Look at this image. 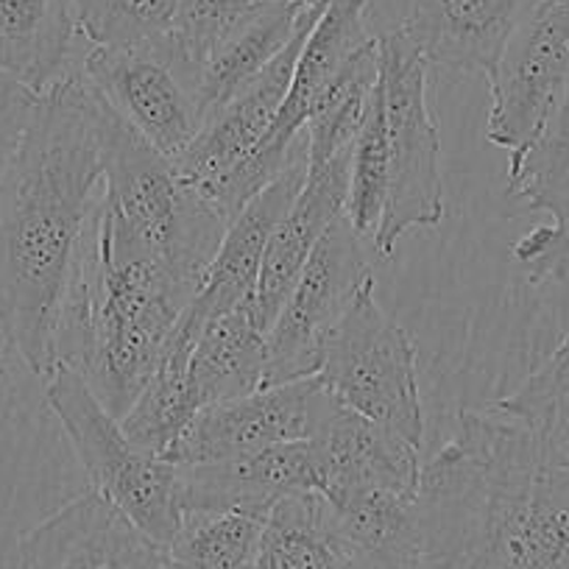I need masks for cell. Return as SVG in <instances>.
Segmentation results:
<instances>
[{"label": "cell", "mask_w": 569, "mask_h": 569, "mask_svg": "<svg viewBox=\"0 0 569 569\" xmlns=\"http://www.w3.org/2000/svg\"><path fill=\"white\" fill-rule=\"evenodd\" d=\"M377 79H380V46L375 37L355 57H349V62L338 70L310 112L305 123L308 162L330 160V157L352 151L355 137L369 112Z\"/></svg>", "instance_id": "26"}, {"label": "cell", "mask_w": 569, "mask_h": 569, "mask_svg": "<svg viewBox=\"0 0 569 569\" xmlns=\"http://www.w3.org/2000/svg\"><path fill=\"white\" fill-rule=\"evenodd\" d=\"M103 129L107 173L98 193L103 221L120 238L157 257L199 293L227 232V221L179 177L171 160H166L109 107Z\"/></svg>", "instance_id": "4"}, {"label": "cell", "mask_w": 569, "mask_h": 569, "mask_svg": "<svg viewBox=\"0 0 569 569\" xmlns=\"http://www.w3.org/2000/svg\"><path fill=\"white\" fill-rule=\"evenodd\" d=\"M305 177H308V140H305L302 131L297 151H293L291 162L284 166V171L273 182H268L227 223L216 260H212L196 299L184 310L179 330L193 332L216 316L238 308H251L268 240H271L273 229L282 221L284 212L291 210V204L297 201Z\"/></svg>", "instance_id": "15"}, {"label": "cell", "mask_w": 569, "mask_h": 569, "mask_svg": "<svg viewBox=\"0 0 569 569\" xmlns=\"http://www.w3.org/2000/svg\"><path fill=\"white\" fill-rule=\"evenodd\" d=\"M37 101L40 96L34 90L0 70V177L7 173L9 162L18 154Z\"/></svg>", "instance_id": "32"}, {"label": "cell", "mask_w": 569, "mask_h": 569, "mask_svg": "<svg viewBox=\"0 0 569 569\" xmlns=\"http://www.w3.org/2000/svg\"><path fill=\"white\" fill-rule=\"evenodd\" d=\"M73 14L92 48H168L177 0H73Z\"/></svg>", "instance_id": "29"}, {"label": "cell", "mask_w": 569, "mask_h": 569, "mask_svg": "<svg viewBox=\"0 0 569 569\" xmlns=\"http://www.w3.org/2000/svg\"><path fill=\"white\" fill-rule=\"evenodd\" d=\"M371 279L363 238L341 212L316 243L268 330L266 386L319 375L327 341Z\"/></svg>", "instance_id": "9"}, {"label": "cell", "mask_w": 569, "mask_h": 569, "mask_svg": "<svg viewBox=\"0 0 569 569\" xmlns=\"http://www.w3.org/2000/svg\"><path fill=\"white\" fill-rule=\"evenodd\" d=\"M486 137L519 166L550 126L569 81V0H539L486 76Z\"/></svg>", "instance_id": "10"}, {"label": "cell", "mask_w": 569, "mask_h": 569, "mask_svg": "<svg viewBox=\"0 0 569 569\" xmlns=\"http://www.w3.org/2000/svg\"><path fill=\"white\" fill-rule=\"evenodd\" d=\"M266 519L238 511H188L173 536L168 569H254Z\"/></svg>", "instance_id": "27"}, {"label": "cell", "mask_w": 569, "mask_h": 569, "mask_svg": "<svg viewBox=\"0 0 569 569\" xmlns=\"http://www.w3.org/2000/svg\"><path fill=\"white\" fill-rule=\"evenodd\" d=\"M327 3L330 0H319V3L305 9L297 34L282 48V53L262 73H257L238 96L229 98L223 107L207 114L199 134L190 142V149L177 162L179 177L196 193L207 199L266 140L279 109H282L284 98H288V90H291L299 51H302L310 29L321 18Z\"/></svg>", "instance_id": "13"}, {"label": "cell", "mask_w": 569, "mask_h": 569, "mask_svg": "<svg viewBox=\"0 0 569 569\" xmlns=\"http://www.w3.org/2000/svg\"><path fill=\"white\" fill-rule=\"evenodd\" d=\"M182 508L188 511H238L266 519L277 502L319 491L310 441H293L254 456L179 467Z\"/></svg>", "instance_id": "19"}, {"label": "cell", "mask_w": 569, "mask_h": 569, "mask_svg": "<svg viewBox=\"0 0 569 569\" xmlns=\"http://www.w3.org/2000/svg\"><path fill=\"white\" fill-rule=\"evenodd\" d=\"M332 393L319 377L266 386L196 413L168 461L177 467L254 456L293 441H310L325 419Z\"/></svg>", "instance_id": "12"}, {"label": "cell", "mask_w": 569, "mask_h": 569, "mask_svg": "<svg viewBox=\"0 0 569 569\" xmlns=\"http://www.w3.org/2000/svg\"><path fill=\"white\" fill-rule=\"evenodd\" d=\"M319 475V495L330 502L369 491L419 495V447L391 427L377 425L332 397L319 430L310 439Z\"/></svg>", "instance_id": "16"}, {"label": "cell", "mask_w": 569, "mask_h": 569, "mask_svg": "<svg viewBox=\"0 0 569 569\" xmlns=\"http://www.w3.org/2000/svg\"><path fill=\"white\" fill-rule=\"evenodd\" d=\"M107 107L177 166L199 134L201 109L188 76L168 48H92L81 64Z\"/></svg>", "instance_id": "11"}, {"label": "cell", "mask_w": 569, "mask_h": 569, "mask_svg": "<svg viewBox=\"0 0 569 569\" xmlns=\"http://www.w3.org/2000/svg\"><path fill=\"white\" fill-rule=\"evenodd\" d=\"M377 46L388 129V199L371 246L388 257L408 232L445 221V179L439 126L427 103L430 64L399 29L377 34Z\"/></svg>", "instance_id": "6"}, {"label": "cell", "mask_w": 569, "mask_h": 569, "mask_svg": "<svg viewBox=\"0 0 569 569\" xmlns=\"http://www.w3.org/2000/svg\"><path fill=\"white\" fill-rule=\"evenodd\" d=\"M419 569H569V461L522 421L463 410L421 469Z\"/></svg>", "instance_id": "2"}, {"label": "cell", "mask_w": 569, "mask_h": 569, "mask_svg": "<svg viewBox=\"0 0 569 569\" xmlns=\"http://www.w3.org/2000/svg\"><path fill=\"white\" fill-rule=\"evenodd\" d=\"M539 0H405L402 31L430 68L489 76Z\"/></svg>", "instance_id": "18"}, {"label": "cell", "mask_w": 569, "mask_h": 569, "mask_svg": "<svg viewBox=\"0 0 569 569\" xmlns=\"http://www.w3.org/2000/svg\"><path fill=\"white\" fill-rule=\"evenodd\" d=\"M316 377L338 402L391 427L421 450L425 408L416 375V343L377 302L375 279L358 293L330 336Z\"/></svg>", "instance_id": "7"}, {"label": "cell", "mask_w": 569, "mask_h": 569, "mask_svg": "<svg viewBox=\"0 0 569 569\" xmlns=\"http://www.w3.org/2000/svg\"><path fill=\"white\" fill-rule=\"evenodd\" d=\"M508 196L528 210L545 212L539 223L513 243L511 254L530 284L569 279V81L561 103L541 140L513 171H508Z\"/></svg>", "instance_id": "17"}, {"label": "cell", "mask_w": 569, "mask_h": 569, "mask_svg": "<svg viewBox=\"0 0 569 569\" xmlns=\"http://www.w3.org/2000/svg\"><path fill=\"white\" fill-rule=\"evenodd\" d=\"M73 0H0V70L37 96L68 76Z\"/></svg>", "instance_id": "22"}, {"label": "cell", "mask_w": 569, "mask_h": 569, "mask_svg": "<svg viewBox=\"0 0 569 569\" xmlns=\"http://www.w3.org/2000/svg\"><path fill=\"white\" fill-rule=\"evenodd\" d=\"M371 0H330L321 18L310 29L297 68H293L291 90L273 120L266 140L251 151L246 162H240L210 196L212 207L221 212L223 221H232L268 182L284 171L291 162L297 142L302 137L305 123L316 109L319 98L336 79L338 70L349 62V57L360 51L366 42L375 40L369 31Z\"/></svg>", "instance_id": "8"}, {"label": "cell", "mask_w": 569, "mask_h": 569, "mask_svg": "<svg viewBox=\"0 0 569 569\" xmlns=\"http://www.w3.org/2000/svg\"><path fill=\"white\" fill-rule=\"evenodd\" d=\"M254 569H375L332 525L330 502L297 495L277 502L266 517Z\"/></svg>", "instance_id": "23"}, {"label": "cell", "mask_w": 569, "mask_h": 569, "mask_svg": "<svg viewBox=\"0 0 569 569\" xmlns=\"http://www.w3.org/2000/svg\"><path fill=\"white\" fill-rule=\"evenodd\" d=\"M388 199V129H386V103H382V87L377 79L375 96H371L369 112L352 146V162H349V193H347V218L355 232L363 240L375 243L380 229L382 212Z\"/></svg>", "instance_id": "30"}, {"label": "cell", "mask_w": 569, "mask_h": 569, "mask_svg": "<svg viewBox=\"0 0 569 569\" xmlns=\"http://www.w3.org/2000/svg\"><path fill=\"white\" fill-rule=\"evenodd\" d=\"M20 569H168V552L90 489L23 536Z\"/></svg>", "instance_id": "14"}, {"label": "cell", "mask_w": 569, "mask_h": 569, "mask_svg": "<svg viewBox=\"0 0 569 569\" xmlns=\"http://www.w3.org/2000/svg\"><path fill=\"white\" fill-rule=\"evenodd\" d=\"M9 352H12V341H9L7 327H3V321H0V382H3V377H7Z\"/></svg>", "instance_id": "33"}, {"label": "cell", "mask_w": 569, "mask_h": 569, "mask_svg": "<svg viewBox=\"0 0 569 569\" xmlns=\"http://www.w3.org/2000/svg\"><path fill=\"white\" fill-rule=\"evenodd\" d=\"M46 399L68 433L92 491L112 502L140 530L168 547L182 528V480L177 463L142 452L126 436L118 416L96 397L70 366H53Z\"/></svg>", "instance_id": "5"}, {"label": "cell", "mask_w": 569, "mask_h": 569, "mask_svg": "<svg viewBox=\"0 0 569 569\" xmlns=\"http://www.w3.org/2000/svg\"><path fill=\"white\" fill-rule=\"evenodd\" d=\"M193 297L171 268L112 232L96 199L59 313L57 366L79 371L123 419L177 341Z\"/></svg>", "instance_id": "3"}, {"label": "cell", "mask_w": 569, "mask_h": 569, "mask_svg": "<svg viewBox=\"0 0 569 569\" xmlns=\"http://www.w3.org/2000/svg\"><path fill=\"white\" fill-rule=\"evenodd\" d=\"M107 103L79 73L37 101L0 177V321L14 352L46 380L87 218L107 173Z\"/></svg>", "instance_id": "1"}, {"label": "cell", "mask_w": 569, "mask_h": 569, "mask_svg": "<svg viewBox=\"0 0 569 569\" xmlns=\"http://www.w3.org/2000/svg\"><path fill=\"white\" fill-rule=\"evenodd\" d=\"M273 3H297V7H313L319 0H273Z\"/></svg>", "instance_id": "34"}, {"label": "cell", "mask_w": 569, "mask_h": 569, "mask_svg": "<svg viewBox=\"0 0 569 569\" xmlns=\"http://www.w3.org/2000/svg\"><path fill=\"white\" fill-rule=\"evenodd\" d=\"M188 352V336L177 332L173 347L168 349V355L157 366L151 380L137 393L131 408L120 419L126 436L142 452H149L154 458H166V461L173 447H177V441L184 436V430L190 427V421L201 410L199 393H196L193 377H190Z\"/></svg>", "instance_id": "25"}, {"label": "cell", "mask_w": 569, "mask_h": 569, "mask_svg": "<svg viewBox=\"0 0 569 569\" xmlns=\"http://www.w3.org/2000/svg\"><path fill=\"white\" fill-rule=\"evenodd\" d=\"M305 9L297 3H268L249 26L238 31L196 79V101L201 118L238 96L257 73L268 68L293 40Z\"/></svg>", "instance_id": "24"}, {"label": "cell", "mask_w": 569, "mask_h": 569, "mask_svg": "<svg viewBox=\"0 0 569 569\" xmlns=\"http://www.w3.org/2000/svg\"><path fill=\"white\" fill-rule=\"evenodd\" d=\"M491 408L530 427L547 447L569 461V336L547 355L522 386Z\"/></svg>", "instance_id": "28"}, {"label": "cell", "mask_w": 569, "mask_h": 569, "mask_svg": "<svg viewBox=\"0 0 569 569\" xmlns=\"http://www.w3.org/2000/svg\"><path fill=\"white\" fill-rule=\"evenodd\" d=\"M182 336L190 341L188 366L201 408L266 388L268 332L251 308L229 310Z\"/></svg>", "instance_id": "21"}, {"label": "cell", "mask_w": 569, "mask_h": 569, "mask_svg": "<svg viewBox=\"0 0 569 569\" xmlns=\"http://www.w3.org/2000/svg\"><path fill=\"white\" fill-rule=\"evenodd\" d=\"M349 162H352V151L330 157V160L308 162V177L297 201L284 212L268 240L257 291L251 299V313L266 332L271 330L273 319L282 310L284 299L302 273L308 257L313 254L321 234L347 210Z\"/></svg>", "instance_id": "20"}, {"label": "cell", "mask_w": 569, "mask_h": 569, "mask_svg": "<svg viewBox=\"0 0 569 569\" xmlns=\"http://www.w3.org/2000/svg\"><path fill=\"white\" fill-rule=\"evenodd\" d=\"M273 0H177L173 57L196 92L204 64Z\"/></svg>", "instance_id": "31"}]
</instances>
